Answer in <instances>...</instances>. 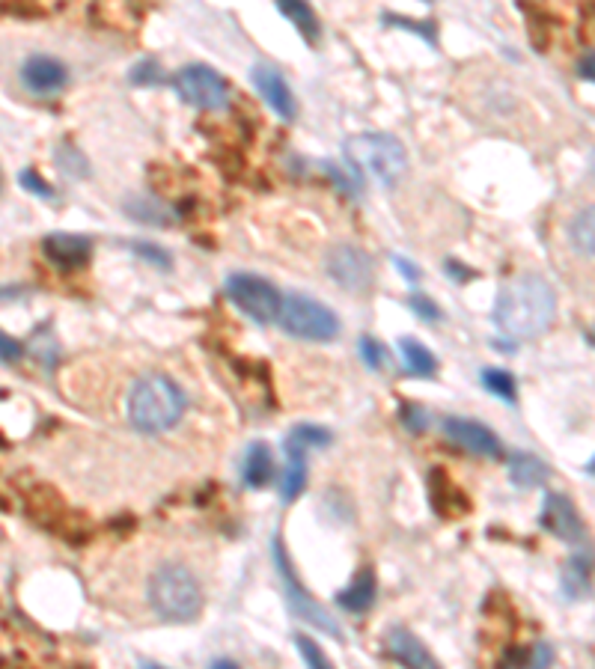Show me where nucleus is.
Returning a JSON list of instances; mask_svg holds the SVG:
<instances>
[{"instance_id": "obj_1", "label": "nucleus", "mask_w": 595, "mask_h": 669, "mask_svg": "<svg viewBox=\"0 0 595 669\" xmlns=\"http://www.w3.org/2000/svg\"><path fill=\"white\" fill-rule=\"evenodd\" d=\"M557 316V295L551 283L539 274L512 277L494 304V325L509 339H536L542 336Z\"/></svg>"}, {"instance_id": "obj_2", "label": "nucleus", "mask_w": 595, "mask_h": 669, "mask_svg": "<svg viewBox=\"0 0 595 669\" xmlns=\"http://www.w3.org/2000/svg\"><path fill=\"white\" fill-rule=\"evenodd\" d=\"M185 405V393L173 378L149 372L137 378L128 393V420L140 435H158L185 417Z\"/></svg>"}, {"instance_id": "obj_3", "label": "nucleus", "mask_w": 595, "mask_h": 669, "mask_svg": "<svg viewBox=\"0 0 595 669\" xmlns=\"http://www.w3.org/2000/svg\"><path fill=\"white\" fill-rule=\"evenodd\" d=\"M146 598L164 622H194L203 610V589L194 571L179 562H167L152 571L146 583Z\"/></svg>"}, {"instance_id": "obj_4", "label": "nucleus", "mask_w": 595, "mask_h": 669, "mask_svg": "<svg viewBox=\"0 0 595 669\" xmlns=\"http://www.w3.org/2000/svg\"><path fill=\"white\" fill-rule=\"evenodd\" d=\"M346 158L357 173H369L381 185L393 188L408 170L405 146L384 131H363L346 140Z\"/></svg>"}, {"instance_id": "obj_5", "label": "nucleus", "mask_w": 595, "mask_h": 669, "mask_svg": "<svg viewBox=\"0 0 595 669\" xmlns=\"http://www.w3.org/2000/svg\"><path fill=\"white\" fill-rule=\"evenodd\" d=\"M277 325L289 336L307 342H334L340 334L337 313L307 295H286L277 313Z\"/></svg>"}, {"instance_id": "obj_6", "label": "nucleus", "mask_w": 595, "mask_h": 669, "mask_svg": "<svg viewBox=\"0 0 595 669\" xmlns=\"http://www.w3.org/2000/svg\"><path fill=\"white\" fill-rule=\"evenodd\" d=\"M227 298L244 316H250L259 325L277 322V313L283 304V295L277 292L274 283H268L259 274H247V271H238L227 280Z\"/></svg>"}, {"instance_id": "obj_7", "label": "nucleus", "mask_w": 595, "mask_h": 669, "mask_svg": "<svg viewBox=\"0 0 595 669\" xmlns=\"http://www.w3.org/2000/svg\"><path fill=\"white\" fill-rule=\"evenodd\" d=\"M274 565H277V574H280V580H283V589H286V601H289V607H292V613L298 616V619H304V622H310L313 628H319V631H325V634H340V628H337V622L328 616V610L307 592V586L295 577V568H292V562L286 557V548H283V542H280V536H274Z\"/></svg>"}, {"instance_id": "obj_8", "label": "nucleus", "mask_w": 595, "mask_h": 669, "mask_svg": "<svg viewBox=\"0 0 595 669\" xmlns=\"http://www.w3.org/2000/svg\"><path fill=\"white\" fill-rule=\"evenodd\" d=\"M173 87L188 105H194L200 111H224L230 102V84L221 78V72H215L212 66H203V63H191L185 69H179L173 78Z\"/></svg>"}, {"instance_id": "obj_9", "label": "nucleus", "mask_w": 595, "mask_h": 669, "mask_svg": "<svg viewBox=\"0 0 595 669\" xmlns=\"http://www.w3.org/2000/svg\"><path fill=\"white\" fill-rule=\"evenodd\" d=\"M325 271H328V277L340 289L355 292V295L372 289V280H375V268H372L369 253H363L360 247L346 244V241L328 247V253H325Z\"/></svg>"}, {"instance_id": "obj_10", "label": "nucleus", "mask_w": 595, "mask_h": 669, "mask_svg": "<svg viewBox=\"0 0 595 669\" xmlns=\"http://www.w3.org/2000/svg\"><path fill=\"white\" fill-rule=\"evenodd\" d=\"M542 530L557 536L566 545H581L584 542V518L578 515L575 503L566 494H548L542 503Z\"/></svg>"}, {"instance_id": "obj_11", "label": "nucleus", "mask_w": 595, "mask_h": 669, "mask_svg": "<svg viewBox=\"0 0 595 669\" xmlns=\"http://www.w3.org/2000/svg\"><path fill=\"white\" fill-rule=\"evenodd\" d=\"M18 75L33 96H54L69 84V69L51 54H30Z\"/></svg>"}, {"instance_id": "obj_12", "label": "nucleus", "mask_w": 595, "mask_h": 669, "mask_svg": "<svg viewBox=\"0 0 595 669\" xmlns=\"http://www.w3.org/2000/svg\"><path fill=\"white\" fill-rule=\"evenodd\" d=\"M444 432L453 444H459L462 449L474 452V455H482V458H500L503 446H500V438L476 423V420H468V417H447L444 420Z\"/></svg>"}, {"instance_id": "obj_13", "label": "nucleus", "mask_w": 595, "mask_h": 669, "mask_svg": "<svg viewBox=\"0 0 595 669\" xmlns=\"http://www.w3.org/2000/svg\"><path fill=\"white\" fill-rule=\"evenodd\" d=\"M42 253L57 268H84L93 256V241L87 235L51 232L42 238Z\"/></svg>"}, {"instance_id": "obj_14", "label": "nucleus", "mask_w": 595, "mask_h": 669, "mask_svg": "<svg viewBox=\"0 0 595 669\" xmlns=\"http://www.w3.org/2000/svg\"><path fill=\"white\" fill-rule=\"evenodd\" d=\"M253 87H256V93L262 96V102L277 113L280 119H286V122L295 119V111H298V108H295L292 87L286 84V78H283L277 69H271V66H256V69H253Z\"/></svg>"}, {"instance_id": "obj_15", "label": "nucleus", "mask_w": 595, "mask_h": 669, "mask_svg": "<svg viewBox=\"0 0 595 669\" xmlns=\"http://www.w3.org/2000/svg\"><path fill=\"white\" fill-rule=\"evenodd\" d=\"M387 652L393 655V661H399V664H405V667H423V669H435L438 667V661H435V655L408 631V628H402V625H396V628H390L387 631Z\"/></svg>"}, {"instance_id": "obj_16", "label": "nucleus", "mask_w": 595, "mask_h": 669, "mask_svg": "<svg viewBox=\"0 0 595 669\" xmlns=\"http://www.w3.org/2000/svg\"><path fill=\"white\" fill-rule=\"evenodd\" d=\"M241 479L247 488H265L274 479V455L271 446L256 441L247 446L244 461H241Z\"/></svg>"}, {"instance_id": "obj_17", "label": "nucleus", "mask_w": 595, "mask_h": 669, "mask_svg": "<svg viewBox=\"0 0 595 669\" xmlns=\"http://www.w3.org/2000/svg\"><path fill=\"white\" fill-rule=\"evenodd\" d=\"M590 580H593V554H575L569 557V562L563 565V574H560V586L566 592L569 601H581L590 595Z\"/></svg>"}, {"instance_id": "obj_18", "label": "nucleus", "mask_w": 595, "mask_h": 669, "mask_svg": "<svg viewBox=\"0 0 595 669\" xmlns=\"http://www.w3.org/2000/svg\"><path fill=\"white\" fill-rule=\"evenodd\" d=\"M551 476L548 464L542 458H536L533 452H512L509 458V479L518 488H539L545 485Z\"/></svg>"}, {"instance_id": "obj_19", "label": "nucleus", "mask_w": 595, "mask_h": 669, "mask_svg": "<svg viewBox=\"0 0 595 669\" xmlns=\"http://www.w3.org/2000/svg\"><path fill=\"white\" fill-rule=\"evenodd\" d=\"M375 586H378V583H375V571H372V568H360V574L352 580V586H346V589L340 592L337 604H340L346 613H363V610H369L372 601H375Z\"/></svg>"}, {"instance_id": "obj_20", "label": "nucleus", "mask_w": 595, "mask_h": 669, "mask_svg": "<svg viewBox=\"0 0 595 669\" xmlns=\"http://www.w3.org/2000/svg\"><path fill=\"white\" fill-rule=\"evenodd\" d=\"M286 452H289V464L280 479V494H283V503H292V500H298V494L307 485V449L286 444Z\"/></svg>"}, {"instance_id": "obj_21", "label": "nucleus", "mask_w": 595, "mask_h": 669, "mask_svg": "<svg viewBox=\"0 0 595 669\" xmlns=\"http://www.w3.org/2000/svg\"><path fill=\"white\" fill-rule=\"evenodd\" d=\"M274 3H277V9L298 27V33H301L307 42H319V36H322V24H319L313 6H310L307 0H274Z\"/></svg>"}, {"instance_id": "obj_22", "label": "nucleus", "mask_w": 595, "mask_h": 669, "mask_svg": "<svg viewBox=\"0 0 595 669\" xmlns=\"http://www.w3.org/2000/svg\"><path fill=\"white\" fill-rule=\"evenodd\" d=\"M399 351H402V363H405V369H408L411 375H417V378H432V375L438 372V360H435V354H432L423 342L405 336V339L399 342Z\"/></svg>"}, {"instance_id": "obj_23", "label": "nucleus", "mask_w": 595, "mask_h": 669, "mask_svg": "<svg viewBox=\"0 0 595 669\" xmlns=\"http://www.w3.org/2000/svg\"><path fill=\"white\" fill-rule=\"evenodd\" d=\"M569 241L581 256L595 259V203L581 209L569 223Z\"/></svg>"}, {"instance_id": "obj_24", "label": "nucleus", "mask_w": 595, "mask_h": 669, "mask_svg": "<svg viewBox=\"0 0 595 669\" xmlns=\"http://www.w3.org/2000/svg\"><path fill=\"white\" fill-rule=\"evenodd\" d=\"M125 212L134 218V221H143L149 223V226H167L170 223V212H167V206H161L155 197H131V200H125Z\"/></svg>"}, {"instance_id": "obj_25", "label": "nucleus", "mask_w": 595, "mask_h": 669, "mask_svg": "<svg viewBox=\"0 0 595 669\" xmlns=\"http://www.w3.org/2000/svg\"><path fill=\"white\" fill-rule=\"evenodd\" d=\"M482 387H485L488 393H494L497 399L509 402V405L518 402L515 378H512V372H506V369H482Z\"/></svg>"}, {"instance_id": "obj_26", "label": "nucleus", "mask_w": 595, "mask_h": 669, "mask_svg": "<svg viewBox=\"0 0 595 669\" xmlns=\"http://www.w3.org/2000/svg\"><path fill=\"white\" fill-rule=\"evenodd\" d=\"M334 441V435L328 432V429H322V426H310V423H304V426H295V432L289 435V441L286 444H295L301 446V449H322V446H328Z\"/></svg>"}, {"instance_id": "obj_27", "label": "nucleus", "mask_w": 595, "mask_h": 669, "mask_svg": "<svg viewBox=\"0 0 595 669\" xmlns=\"http://www.w3.org/2000/svg\"><path fill=\"white\" fill-rule=\"evenodd\" d=\"M57 164H60V170L66 173V176H75V179H81V176H90V167H87V158L72 146V143H63L60 149H57Z\"/></svg>"}, {"instance_id": "obj_28", "label": "nucleus", "mask_w": 595, "mask_h": 669, "mask_svg": "<svg viewBox=\"0 0 595 669\" xmlns=\"http://www.w3.org/2000/svg\"><path fill=\"white\" fill-rule=\"evenodd\" d=\"M325 170H328V176L337 182V188H340L343 194H349V197H360V173H357L352 164H349V170H346V167H340V164L328 161V164H325Z\"/></svg>"}, {"instance_id": "obj_29", "label": "nucleus", "mask_w": 595, "mask_h": 669, "mask_svg": "<svg viewBox=\"0 0 595 669\" xmlns=\"http://www.w3.org/2000/svg\"><path fill=\"white\" fill-rule=\"evenodd\" d=\"M357 348H360V357H363V363H366L369 369L378 372V369L387 363V348H384L375 336H360Z\"/></svg>"}, {"instance_id": "obj_30", "label": "nucleus", "mask_w": 595, "mask_h": 669, "mask_svg": "<svg viewBox=\"0 0 595 669\" xmlns=\"http://www.w3.org/2000/svg\"><path fill=\"white\" fill-rule=\"evenodd\" d=\"M295 646H298V652H301V658L307 661V667L313 669H328L331 667V661L325 658V652L310 640V637H304V634H295Z\"/></svg>"}, {"instance_id": "obj_31", "label": "nucleus", "mask_w": 595, "mask_h": 669, "mask_svg": "<svg viewBox=\"0 0 595 669\" xmlns=\"http://www.w3.org/2000/svg\"><path fill=\"white\" fill-rule=\"evenodd\" d=\"M18 182H21V188L24 191H30V194H36V197H42V200H54V188L36 173V170H21V176H18Z\"/></svg>"}, {"instance_id": "obj_32", "label": "nucleus", "mask_w": 595, "mask_h": 669, "mask_svg": "<svg viewBox=\"0 0 595 669\" xmlns=\"http://www.w3.org/2000/svg\"><path fill=\"white\" fill-rule=\"evenodd\" d=\"M131 250L137 253V256H143L149 265H158V268H170V253L164 250V247H158V244H149V241H137V244H131Z\"/></svg>"}, {"instance_id": "obj_33", "label": "nucleus", "mask_w": 595, "mask_h": 669, "mask_svg": "<svg viewBox=\"0 0 595 669\" xmlns=\"http://www.w3.org/2000/svg\"><path fill=\"white\" fill-rule=\"evenodd\" d=\"M158 81H161V66L155 60H143L131 69V84H137V87H149Z\"/></svg>"}, {"instance_id": "obj_34", "label": "nucleus", "mask_w": 595, "mask_h": 669, "mask_svg": "<svg viewBox=\"0 0 595 669\" xmlns=\"http://www.w3.org/2000/svg\"><path fill=\"white\" fill-rule=\"evenodd\" d=\"M408 304H411V310H414L420 319H426V322H438V319H441L438 304H435V301H429L426 295H411V298H408Z\"/></svg>"}, {"instance_id": "obj_35", "label": "nucleus", "mask_w": 595, "mask_h": 669, "mask_svg": "<svg viewBox=\"0 0 595 669\" xmlns=\"http://www.w3.org/2000/svg\"><path fill=\"white\" fill-rule=\"evenodd\" d=\"M21 357H24L21 342L0 331V363H15V360H21Z\"/></svg>"}, {"instance_id": "obj_36", "label": "nucleus", "mask_w": 595, "mask_h": 669, "mask_svg": "<svg viewBox=\"0 0 595 669\" xmlns=\"http://www.w3.org/2000/svg\"><path fill=\"white\" fill-rule=\"evenodd\" d=\"M426 411L423 408H417V405H405L402 408V423L408 426V432H423L426 429Z\"/></svg>"}, {"instance_id": "obj_37", "label": "nucleus", "mask_w": 595, "mask_h": 669, "mask_svg": "<svg viewBox=\"0 0 595 669\" xmlns=\"http://www.w3.org/2000/svg\"><path fill=\"white\" fill-rule=\"evenodd\" d=\"M554 661V652L545 643H536V649L530 652V667H548Z\"/></svg>"}, {"instance_id": "obj_38", "label": "nucleus", "mask_w": 595, "mask_h": 669, "mask_svg": "<svg viewBox=\"0 0 595 669\" xmlns=\"http://www.w3.org/2000/svg\"><path fill=\"white\" fill-rule=\"evenodd\" d=\"M578 75H581L584 81H593L595 84V51L593 54H584V57H581V63H578Z\"/></svg>"}, {"instance_id": "obj_39", "label": "nucleus", "mask_w": 595, "mask_h": 669, "mask_svg": "<svg viewBox=\"0 0 595 669\" xmlns=\"http://www.w3.org/2000/svg\"><path fill=\"white\" fill-rule=\"evenodd\" d=\"M393 262H396V268H399V271H402V274H405V277H408L411 283H417V280H420V268H414V265H411L408 259H402V256H393Z\"/></svg>"}, {"instance_id": "obj_40", "label": "nucleus", "mask_w": 595, "mask_h": 669, "mask_svg": "<svg viewBox=\"0 0 595 669\" xmlns=\"http://www.w3.org/2000/svg\"><path fill=\"white\" fill-rule=\"evenodd\" d=\"M587 470H590V473H593V476H595V458H593V461H590V464H587Z\"/></svg>"}, {"instance_id": "obj_41", "label": "nucleus", "mask_w": 595, "mask_h": 669, "mask_svg": "<svg viewBox=\"0 0 595 669\" xmlns=\"http://www.w3.org/2000/svg\"><path fill=\"white\" fill-rule=\"evenodd\" d=\"M590 167H593V173H595V149H593V155H590Z\"/></svg>"}, {"instance_id": "obj_42", "label": "nucleus", "mask_w": 595, "mask_h": 669, "mask_svg": "<svg viewBox=\"0 0 595 669\" xmlns=\"http://www.w3.org/2000/svg\"><path fill=\"white\" fill-rule=\"evenodd\" d=\"M590 336H593V345H595V328H593V334H590Z\"/></svg>"}]
</instances>
